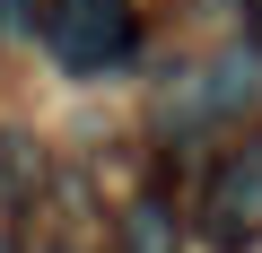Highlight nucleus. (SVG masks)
I'll use <instances>...</instances> for the list:
<instances>
[{"label": "nucleus", "mask_w": 262, "mask_h": 253, "mask_svg": "<svg viewBox=\"0 0 262 253\" xmlns=\"http://www.w3.org/2000/svg\"><path fill=\"white\" fill-rule=\"evenodd\" d=\"M201 236H210V244L262 236V131L236 140V149L210 166V183H201Z\"/></svg>", "instance_id": "2"}, {"label": "nucleus", "mask_w": 262, "mask_h": 253, "mask_svg": "<svg viewBox=\"0 0 262 253\" xmlns=\"http://www.w3.org/2000/svg\"><path fill=\"white\" fill-rule=\"evenodd\" d=\"M253 35H262V0H253Z\"/></svg>", "instance_id": "5"}, {"label": "nucleus", "mask_w": 262, "mask_h": 253, "mask_svg": "<svg viewBox=\"0 0 262 253\" xmlns=\"http://www.w3.org/2000/svg\"><path fill=\"white\" fill-rule=\"evenodd\" d=\"M122 236H131V253H175V236H166V210H158V201L131 210V227H122Z\"/></svg>", "instance_id": "4"}, {"label": "nucleus", "mask_w": 262, "mask_h": 253, "mask_svg": "<svg viewBox=\"0 0 262 253\" xmlns=\"http://www.w3.org/2000/svg\"><path fill=\"white\" fill-rule=\"evenodd\" d=\"M44 44H53V61L70 79H105L140 44V9L131 0H53L44 9Z\"/></svg>", "instance_id": "1"}, {"label": "nucleus", "mask_w": 262, "mask_h": 253, "mask_svg": "<svg viewBox=\"0 0 262 253\" xmlns=\"http://www.w3.org/2000/svg\"><path fill=\"white\" fill-rule=\"evenodd\" d=\"M0 253H9V244H0Z\"/></svg>", "instance_id": "6"}, {"label": "nucleus", "mask_w": 262, "mask_h": 253, "mask_svg": "<svg viewBox=\"0 0 262 253\" xmlns=\"http://www.w3.org/2000/svg\"><path fill=\"white\" fill-rule=\"evenodd\" d=\"M253 96H262V61H253V53H227L219 70H201L192 113H236V105H253Z\"/></svg>", "instance_id": "3"}]
</instances>
